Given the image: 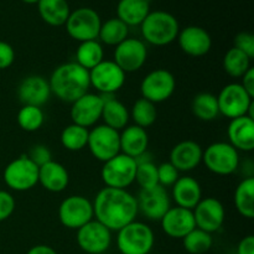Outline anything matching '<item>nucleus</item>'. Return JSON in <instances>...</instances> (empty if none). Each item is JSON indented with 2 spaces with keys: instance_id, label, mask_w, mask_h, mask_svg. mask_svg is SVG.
Listing matches in <instances>:
<instances>
[{
  "instance_id": "obj_1",
  "label": "nucleus",
  "mask_w": 254,
  "mask_h": 254,
  "mask_svg": "<svg viewBox=\"0 0 254 254\" xmlns=\"http://www.w3.org/2000/svg\"><path fill=\"white\" fill-rule=\"evenodd\" d=\"M94 220L109 231H117L135 221L138 215L136 197L123 189L104 188L94 197Z\"/></svg>"
},
{
  "instance_id": "obj_2",
  "label": "nucleus",
  "mask_w": 254,
  "mask_h": 254,
  "mask_svg": "<svg viewBox=\"0 0 254 254\" xmlns=\"http://www.w3.org/2000/svg\"><path fill=\"white\" fill-rule=\"evenodd\" d=\"M49 83L51 93L60 101L73 103L79 97L88 93L91 87L89 71L76 62H66L54 69Z\"/></svg>"
},
{
  "instance_id": "obj_3",
  "label": "nucleus",
  "mask_w": 254,
  "mask_h": 254,
  "mask_svg": "<svg viewBox=\"0 0 254 254\" xmlns=\"http://www.w3.org/2000/svg\"><path fill=\"white\" fill-rule=\"evenodd\" d=\"M141 35L148 44L166 46L178 39L180 25L173 14L164 10L150 11L140 24Z\"/></svg>"
},
{
  "instance_id": "obj_4",
  "label": "nucleus",
  "mask_w": 254,
  "mask_h": 254,
  "mask_svg": "<svg viewBox=\"0 0 254 254\" xmlns=\"http://www.w3.org/2000/svg\"><path fill=\"white\" fill-rule=\"evenodd\" d=\"M154 243L153 230L140 221L128 223L117 233V247L121 254H149Z\"/></svg>"
},
{
  "instance_id": "obj_5",
  "label": "nucleus",
  "mask_w": 254,
  "mask_h": 254,
  "mask_svg": "<svg viewBox=\"0 0 254 254\" xmlns=\"http://www.w3.org/2000/svg\"><path fill=\"white\" fill-rule=\"evenodd\" d=\"M217 97L220 114L230 119L248 116L254 118L253 98L246 92L241 83L226 84Z\"/></svg>"
},
{
  "instance_id": "obj_6",
  "label": "nucleus",
  "mask_w": 254,
  "mask_h": 254,
  "mask_svg": "<svg viewBox=\"0 0 254 254\" xmlns=\"http://www.w3.org/2000/svg\"><path fill=\"white\" fill-rule=\"evenodd\" d=\"M2 179L10 190L17 192L29 191L39 184V166L30 160L29 156L22 155L5 166Z\"/></svg>"
},
{
  "instance_id": "obj_7",
  "label": "nucleus",
  "mask_w": 254,
  "mask_h": 254,
  "mask_svg": "<svg viewBox=\"0 0 254 254\" xmlns=\"http://www.w3.org/2000/svg\"><path fill=\"white\" fill-rule=\"evenodd\" d=\"M135 159L119 153L118 155L103 163L101 178L106 188L127 190V188L135 183Z\"/></svg>"
},
{
  "instance_id": "obj_8",
  "label": "nucleus",
  "mask_w": 254,
  "mask_h": 254,
  "mask_svg": "<svg viewBox=\"0 0 254 254\" xmlns=\"http://www.w3.org/2000/svg\"><path fill=\"white\" fill-rule=\"evenodd\" d=\"M202 161L212 174L227 176L240 166V154L230 143L216 141L203 150Z\"/></svg>"
},
{
  "instance_id": "obj_9",
  "label": "nucleus",
  "mask_w": 254,
  "mask_h": 254,
  "mask_svg": "<svg viewBox=\"0 0 254 254\" xmlns=\"http://www.w3.org/2000/svg\"><path fill=\"white\" fill-rule=\"evenodd\" d=\"M102 20L98 12L92 7H78L69 12L67 19L66 31L78 42L98 39Z\"/></svg>"
},
{
  "instance_id": "obj_10",
  "label": "nucleus",
  "mask_w": 254,
  "mask_h": 254,
  "mask_svg": "<svg viewBox=\"0 0 254 254\" xmlns=\"http://www.w3.org/2000/svg\"><path fill=\"white\" fill-rule=\"evenodd\" d=\"M93 218V205L84 196H68L59 206L60 222L68 230L77 231Z\"/></svg>"
},
{
  "instance_id": "obj_11",
  "label": "nucleus",
  "mask_w": 254,
  "mask_h": 254,
  "mask_svg": "<svg viewBox=\"0 0 254 254\" xmlns=\"http://www.w3.org/2000/svg\"><path fill=\"white\" fill-rule=\"evenodd\" d=\"M175 88V77L165 68H156L149 72L140 83L141 97L154 104L168 101L174 94Z\"/></svg>"
},
{
  "instance_id": "obj_12",
  "label": "nucleus",
  "mask_w": 254,
  "mask_h": 254,
  "mask_svg": "<svg viewBox=\"0 0 254 254\" xmlns=\"http://www.w3.org/2000/svg\"><path fill=\"white\" fill-rule=\"evenodd\" d=\"M126 72L114 61L103 60L89 71L91 86L103 96H113L126 83Z\"/></svg>"
},
{
  "instance_id": "obj_13",
  "label": "nucleus",
  "mask_w": 254,
  "mask_h": 254,
  "mask_svg": "<svg viewBox=\"0 0 254 254\" xmlns=\"http://www.w3.org/2000/svg\"><path fill=\"white\" fill-rule=\"evenodd\" d=\"M87 146L97 160L106 163L121 153L119 131L104 124L94 127L89 130Z\"/></svg>"
},
{
  "instance_id": "obj_14",
  "label": "nucleus",
  "mask_w": 254,
  "mask_h": 254,
  "mask_svg": "<svg viewBox=\"0 0 254 254\" xmlns=\"http://www.w3.org/2000/svg\"><path fill=\"white\" fill-rule=\"evenodd\" d=\"M76 241L84 253L103 254L112 245V231L93 218L77 230Z\"/></svg>"
},
{
  "instance_id": "obj_15",
  "label": "nucleus",
  "mask_w": 254,
  "mask_h": 254,
  "mask_svg": "<svg viewBox=\"0 0 254 254\" xmlns=\"http://www.w3.org/2000/svg\"><path fill=\"white\" fill-rule=\"evenodd\" d=\"M148 50L141 40L127 37L123 42L117 45L114 50L113 61L126 73L136 72L145 64Z\"/></svg>"
},
{
  "instance_id": "obj_16",
  "label": "nucleus",
  "mask_w": 254,
  "mask_h": 254,
  "mask_svg": "<svg viewBox=\"0 0 254 254\" xmlns=\"http://www.w3.org/2000/svg\"><path fill=\"white\" fill-rule=\"evenodd\" d=\"M136 203H138V211H140L148 220L159 221V222L171 207L169 192L160 185L146 190L140 189L136 197Z\"/></svg>"
},
{
  "instance_id": "obj_17",
  "label": "nucleus",
  "mask_w": 254,
  "mask_h": 254,
  "mask_svg": "<svg viewBox=\"0 0 254 254\" xmlns=\"http://www.w3.org/2000/svg\"><path fill=\"white\" fill-rule=\"evenodd\" d=\"M192 212L196 227L211 235L220 231L225 222V207L222 202L215 197L201 198Z\"/></svg>"
},
{
  "instance_id": "obj_18",
  "label": "nucleus",
  "mask_w": 254,
  "mask_h": 254,
  "mask_svg": "<svg viewBox=\"0 0 254 254\" xmlns=\"http://www.w3.org/2000/svg\"><path fill=\"white\" fill-rule=\"evenodd\" d=\"M103 97L94 93H86L79 97L77 101L71 103L72 123L88 129L89 127L96 126L97 122L101 119L103 111Z\"/></svg>"
},
{
  "instance_id": "obj_19",
  "label": "nucleus",
  "mask_w": 254,
  "mask_h": 254,
  "mask_svg": "<svg viewBox=\"0 0 254 254\" xmlns=\"http://www.w3.org/2000/svg\"><path fill=\"white\" fill-rule=\"evenodd\" d=\"M178 42L181 51L192 57H202L210 52L212 47V39L207 30L201 26L191 25L180 30Z\"/></svg>"
},
{
  "instance_id": "obj_20",
  "label": "nucleus",
  "mask_w": 254,
  "mask_h": 254,
  "mask_svg": "<svg viewBox=\"0 0 254 254\" xmlns=\"http://www.w3.org/2000/svg\"><path fill=\"white\" fill-rule=\"evenodd\" d=\"M51 94L49 81L39 74L25 77L17 87V97L22 106L42 107L49 102Z\"/></svg>"
},
{
  "instance_id": "obj_21",
  "label": "nucleus",
  "mask_w": 254,
  "mask_h": 254,
  "mask_svg": "<svg viewBox=\"0 0 254 254\" xmlns=\"http://www.w3.org/2000/svg\"><path fill=\"white\" fill-rule=\"evenodd\" d=\"M160 223L164 233L176 240H183L188 233L196 228L192 210L179 206L169 208L168 212L160 220Z\"/></svg>"
},
{
  "instance_id": "obj_22",
  "label": "nucleus",
  "mask_w": 254,
  "mask_h": 254,
  "mask_svg": "<svg viewBox=\"0 0 254 254\" xmlns=\"http://www.w3.org/2000/svg\"><path fill=\"white\" fill-rule=\"evenodd\" d=\"M203 149L193 140H183L176 144L170 151V160L179 173H188L193 170L202 161Z\"/></svg>"
},
{
  "instance_id": "obj_23",
  "label": "nucleus",
  "mask_w": 254,
  "mask_h": 254,
  "mask_svg": "<svg viewBox=\"0 0 254 254\" xmlns=\"http://www.w3.org/2000/svg\"><path fill=\"white\" fill-rule=\"evenodd\" d=\"M228 143L237 151L254 150V118L248 116L231 119L227 128Z\"/></svg>"
},
{
  "instance_id": "obj_24",
  "label": "nucleus",
  "mask_w": 254,
  "mask_h": 254,
  "mask_svg": "<svg viewBox=\"0 0 254 254\" xmlns=\"http://www.w3.org/2000/svg\"><path fill=\"white\" fill-rule=\"evenodd\" d=\"M171 188H173L171 191L173 200L179 207L193 210L202 198L201 185L196 179L191 176H181Z\"/></svg>"
},
{
  "instance_id": "obj_25",
  "label": "nucleus",
  "mask_w": 254,
  "mask_h": 254,
  "mask_svg": "<svg viewBox=\"0 0 254 254\" xmlns=\"http://www.w3.org/2000/svg\"><path fill=\"white\" fill-rule=\"evenodd\" d=\"M121 153L136 159L146 153L149 145V135L144 128L138 126H127L119 133Z\"/></svg>"
},
{
  "instance_id": "obj_26",
  "label": "nucleus",
  "mask_w": 254,
  "mask_h": 254,
  "mask_svg": "<svg viewBox=\"0 0 254 254\" xmlns=\"http://www.w3.org/2000/svg\"><path fill=\"white\" fill-rule=\"evenodd\" d=\"M69 183L67 169L57 161H49L39 166V184L50 192H62Z\"/></svg>"
},
{
  "instance_id": "obj_27",
  "label": "nucleus",
  "mask_w": 254,
  "mask_h": 254,
  "mask_svg": "<svg viewBox=\"0 0 254 254\" xmlns=\"http://www.w3.org/2000/svg\"><path fill=\"white\" fill-rule=\"evenodd\" d=\"M103 111H102L101 119H103L104 126L109 127V128L114 129L117 131H121L128 126L129 119H130V113H129L128 108L114 98L113 96H103Z\"/></svg>"
},
{
  "instance_id": "obj_28",
  "label": "nucleus",
  "mask_w": 254,
  "mask_h": 254,
  "mask_svg": "<svg viewBox=\"0 0 254 254\" xmlns=\"http://www.w3.org/2000/svg\"><path fill=\"white\" fill-rule=\"evenodd\" d=\"M150 12L149 0H119L117 5V17L127 26H140Z\"/></svg>"
},
{
  "instance_id": "obj_29",
  "label": "nucleus",
  "mask_w": 254,
  "mask_h": 254,
  "mask_svg": "<svg viewBox=\"0 0 254 254\" xmlns=\"http://www.w3.org/2000/svg\"><path fill=\"white\" fill-rule=\"evenodd\" d=\"M37 9L41 19L50 26L64 25L71 12L67 0H39Z\"/></svg>"
},
{
  "instance_id": "obj_30",
  "label": "nucleus",
  "mask_w": 254,
  "mask_h": 254,
  "mask_svg": "<svg viewBox=\"0 0 254 254\" xmlns=\"http://www.w3.org/2000/svg\"><path fill=\"white\" fill-rule=\"evenodd\" d=\"M235 205L241 216L248 220L254 217V179L252 176L243 179L236 188Z\"/></svg>"
},
{
  "instance_id": "obj_31",
  "label": "nucleus",
  "mask_w": 254,
  "mask_h": 254,
  "mask_svg": "<svg viewBox=\"0 0 254 254\" xmlns=\"http://www.w3.org/2000/svg\"><path fill=\"white\" fill-rule=\"evenodd\" d=\"M104 60V50L98 40L79 42L76 50V64L91 71Z\"/></svg>"
},
{
  "instance_id": "obj_32",
  "label": "nucleus",
  "mask_w": 254,
  "mask_h": 254,
  "mask_svg": "<svg viewBox=\"0 0 254 254\" xmlns=\"http://www.w3.org/2000/svg\"><path fill=\"white\" fill-rule=\"evenodd\" d=\"M191 111H192L193 116L200 121H215L220 116L217 97L208 92L198 93L197 96L193 97L192 103H191Z\"/></svg>"
},
{
  "instance_id": "obj_33",
  "label": "nucleus",
  "mask_w": 254,
  "mask_h": 254,
  "mask_svg": "<svg viewBox=\"0 0 254 254\" xmlns=\"http://www.w3.org/2000/svg\"><path fill=\"white\" fill-rule=\"evenodd\" d=\"M129 27L118 17H112L102 22L99 29L98 39L102 44L108 46H117L128 37Z\"/></svg>"
},
{
  "instance_id": "obj_34",
  "label": "nucleus",
  "mask_w": 254,
  "mask_h": 254,
  "mask_svg": "<svg viewBox=\"0 0 254 254\" xmlns=\"http://www.w3.org/2000/svg\"><path fill=\"white\" fill-rule=\"evenodd\" d=\"M251 67L250 57L236 47L228 50L223 57V69L233 78H241Z\"/></svg>"
},
{
  "instance_id": "obj_35",
  "label": "nucleus",
  "mask_w": 254,
  "mask_h": 254,
  "mask_svg": "<svg viewBox=\"0 0 254 254\" xmlns=\"http://www.w3.org/2000/svg\"><path fill=\"white\" fill-rule=\"evenodd\" d=\"M136 171L135 183L140 186L141 190L155 188L159 185L158 165L153 163L151 158L144 159V154L135 159Z\"/></svg>"
},
{
  "instance_id": "obj_36",
  "label": "nucleus",
  "mask_w": 254,
  "mask_h": 254,
  "mask_svg": "<svg viewBox=\"0 0 254 254\" xmlns=\"http://www.w3.org/2000/svg\"><path fill=\"white\" fill-rule=\"evenodd\" d=\"M88 134V129L72 123L61 131L60 140H61L62 146L67 150L79 151L87 146Z\"/></svg>"
},
{
  "instance_id": "obj_37",
  "label": "nucleus",
  "mask_w": 254,
  "mask_h": 254,
  "mask_svg": "<svg viewBox=\"0 0 254 254\" xmlns=\"http://www.w3.org/2000/svg\"><path fill=\"white\" fill-rule=\"evenodd\" d=\"M129 113H130V118L133 119L134 126H138L144 129L153 126L158 117L155 104L143 97L135 101Z\"/></svg>"
},
{
  "instance_id": "obj_38",
  "label": "nucleus",
  "mask_w": 254,
  "mask_h": 254,
  "mask_svg": "<svg viewBox=\"0 0 254 254\" xmlns=\"http://www.w3.org/2000/svg\"><path fill=\"white\" fill-rule=\"evenodd\" d=\"M183 243L184 248L188 253L205 254L212 247L213 238L211 233H207L196 227L183 238Z\"/></svg>"
},
{
  "instance_id": "obj_39",
  "label": "nucleus",
  "mask_w": 254,
  "mask_h": 254,
  "mask_svg": "<svg viewBox=\"0 0 254 254\" xmlns=\"http://www.w3.org/2000/svg\"><path fill=\"white\" fill-rule=\"evenodd\" d=\"M17 124L25 131H36L44 126L45 113L41 107L22 106L16 116Z\"/></svg>"
},
{
  "instance_id": "obj_40",
  "label": "nucleus",
  "mask_w": 254,
  "mask_h": 254,
  "mask_svg": "<svg viewBox=\"0 0 254 254\" xmlns=\"http://www.w3.org/2000/svg\"><path fill=\"white\" fill-rule=\"evenodd\" d=\"M180 178L179 176V171L174 168L173 164L163 163L158 166V180L159 185L163 188H169L173 186L176 183V180Z\"/></svg>"
},
{
  "instance_id": "obj_41",
  "label": "nucleus",
  "mask_w": 254,
  "mask_h": 254,
  "mask_svg": "<svg viewBox=\"0 0 254 254\" xmlns=\"http://www.w3.org/2000/svg\"><path fill=\"white\" fill-rule=\"evenodd\" d=\"M237 50L247 55L251 60L254 57V35L252 32L242 31L236 35L235 46Z\"/></svg>"
},
{
  "instance_id": "obj_42",
  "label": "nucleus",
  "mask_w": 254,
  "mask_h": 254,
  "mask_svg": "<svg viewBox=\"0 0 254 254\" xmlns=\"http://www.w3.org/2000/svg\"><path fill=\"white\" fill-rule=\"evenodd\" d=\"M16 202L9 191L0 190V222L6 221L14 213Z\"/></svg>"
},
{
  "instance_id": "obj_43",
  "label": "nucleus",
  "mask_w": 254,
  "mask_h": 254,
  "mask_svg": "<svg viewBox=\"0 0 254 254\" xmlns=\"http://www.w3.org/2000/svg\"><path fill=\"white\" fill-rule=\"evenodd\" d=\"M30 160L34 161L37 166H41L44 164L49 163L52 160V154L50 151V149L46 145H42V144H37L34 145L29 151Z\"/></svg>"
},
{
  "instance_id": "obj_44",
  "label": "nucleus",
  "mask_w": 254,
  "mask_h": 254,
  "mask_svg": "<svg viewBox=\"0 0 254 254\" xmlns=\"http://www.w3.org/2000/svg\"><path fill=\"white\" fill-rule=\"evenodd\" d=\"M15 51L7 42L0 40V69H6L14 64Z\"/></svg>"
},
{
  "instance_id": "obj_45",
  "label": "nucleus",
  "mask_w": 254,
  "mask_h": 254,
  "mask_svg": "<svg viewBox=\"0 0 254 254\" xmlns=\"http://www.w3.org/2000/svg\"><path fill=\"white\" fill-rule=\"evenodd\" d=\"M241 78H242V82H241L242 87L253 98L254 97V68L253 67H251V68L248 69V71L241 77Z\"/></svg>"
},
{
  "instance_id": "obj_46",
  "label": "nucleus",
  "mask_w": 254,
  "mask_h": 254,
  "mask_svg": "<svg viewBox=\"0 0 254 254\" xmlns=\"http://www.w3.org/2000/svg\"><path fill=\"white\" fill-rule=\"evenodd\" d=\"M237 254H254V237L247 236L237 246Z\"/></svg>"
},
{
  "instance_id": "obj_47",
  "label": "nucleus",
  "mask_w": 254,
  "mask_h": 254,
  "mask_svg": "<svg viewBox=\"0 0 254 254\" xmlns=\"http://www.w3.org/2000/svg\"><path fill=\"white\" fill-rule=\"evenodd\" d=\"M26 254H57L56 251L52 247L46 245H37L30 248Z\"/></svg>"
},
{
  "instance_id": "obj_48",
  "label": "nucleus",
  "mask_w": 254,
  "mask_h": 254,
  "mask_svg": "<svg viewBox=\"0 0 254 254\" xmlns=\"http://www.w3.org/2000/svg\"><path fill=\"white\" fill-rule=\"evenodd\" d=\"M21 1L25 2V4H37L39 0H21Z\"/></svg>"
}]
</instances>
